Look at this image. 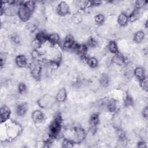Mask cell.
Instances as JSON below:
<instances>
[{
	"label": "cell",
	"instance_id": "24",
	"mask_svg": "<svg viewBox=\"0 0 148 148\" xmlns=\"http://www.w3.org/2000/svg\"><path fill=\"white\" fill-rule=\"evenodd\" d=\"M147 78L146 77H145L140 80V86L142 89L146 91L147 90Z\"/></svg>",
	"mask_w": 148,
	"mask_h": 148
},
{
	"label": "cell",
	"instance_id": "22",
	"mask_svg": "<svg viewBox=\"0 0 148 148\" xmlns=\"http://www.w3.org/2000/svg\"><path fill=\"white\" fill-rule=\"evenodd\" d=\"M117 107L116 102L115 100L110 99L108 101L107 103V108L110 112H114L116 110Z\"/></svg>",
	"mask_w": 148,
	"mask_h": 148
},
{
	"label": "cell",
	"instance_id": "16",
	"mask_svg": "<svg viewBox=\"0 0 148 148\" xmlns=\"http://www.w3.org/2000/svg\"><path fill=\"white\" fill-rule=\"evenodd\" d=\"M134 75L139 80L145 77L144 69L142 67H136L134 70Z\"/></svg>",
	"mask_w": 148,
	"mask_h": 148
},
{
	"label": "cell",
	"instance_id": "3",
	"mask_svg": "<svg viewBox=\"0 0 148 148\" xmlns=\"http://www.w3.org/2000/svg\"><path fill=\"white\" fill-rule=\"evenodd\" d=\"M30 71L32 77L36 79L39 80L41 76L42 66L38 61H34L30 64Z\"/></svg>",
	"mask_w": 148,
	"mask_h": 148
},
{
	"label": "cell",
	"instance_id": "21",
	"mask_svg": "<svg viewBox=\"0 0 148 148\" xmlns=\"http://www.w3.org/2000/svg\"><path fill=\"white\" fill-rule=\"evenodd\" d=\"M86 61L88 65L91 68H95L98 65V61L95 57H88L86 59Z\"/></svg>",
	"mask_w": 148,
	"mask_h": 148
},
{
	"label": "cell",
	"instance_id": "5",
	"mask_svg": "<svg viewBox=\"0 0 148 148\" xmlns=\"http://www.w3.org/2000/svg\"><path fill=\"white\" fill-rule=\"evenodd\" d=\"M73 134V139L72 141L74 143H79L81 142L85 139L86 136V133L85 131L81 128H76Z\"/></svg>",
	"mask_w": 148,
	"mask_h": 148
},
{
	"label": "cell",
	"instance_id": "23",
	"mask_svg": "<svg viewBox=\"0 0 148 148\" xmlns=\"http://www.w3.org/2000/svg\"><path fill=\"white\" fill-rule=\"evenodd\" d=\"M24 5L31 13L35 8V3L34 1H27L24 3Z\"/></svg>",
	"mask_w": 148,
	"mask_h": 148
},
{
	"label": "cell",
	"instance_id": "27",
	"mask_svg": "<svg viewBox=\"0 0 148 148\" xmlns=\"http://www.w3.org/2000/svg\"><path fill=\"white\" fill-rule=\"evenodd\" d=\"M73 143H74L71 140H69V139H65L62 142V145L63 147H73Z\"/></svg>",
	"mask_w": 148,
	"mask_h": 148
},
{
	"label": "cell",
	"instance_id": "28",
	"mask_svg": "<svg viewBox=\"0 0 148 148\" xmlns=\"http://www.w3.org/2000/svg\"><path fill=\"white\" fill-rule=\"evenodd\" d=\"M26 90H27V87L24 83H21L18 84V91L20 94H22V93H24V92H25Z\"/></svg>",
	"mask_w": 148,
	"mask_h": 148
},
{
	"label": "cell",
	"instance_id": "33",
	"mask_svg": "<svg viewBox=\"0 0 148 148\" xmlns=\"http://www.w3.org/2000/svg\"><path fill=\"white\" fill-rule=\"evenodd\" d=\"M12 40L13 41L16 43H18L20 42V38L17 35H14L13 37H12Z\"/></svg>",
	"mask_w": 148,
	"mask_h": 148
},
{
	"label": "cell",
	"instance_id": "8",
	"mask_svg": "<svg viewBox=\"0 0 148 148\" xmlns=\"http://www.w3.org/2000/svg\"><path fill=\"white\" fill-rule=\"evenodd\" d=\"M11 114L10 109L6 106H3L1 108V123L8 120Z\"/></svg>",
	"mask_w": 148,
	"mask_h": 148
},
{
	"label": "cell",
	"instance_id": "20",
	"mask_svg": "<svg viewBox=\"0 0 148 148\" xmlns=\"http://www.w3.org/2000/svg\"><path fill=\"white\" fill-rule=\"evenodd\" d=\"M99 121V119L98 114L97 113H94L93 114L91 115L89 120L90 126L96 127L97 125L98 124Z\"/></svg>",
	"mask_w": 148,
	"mask_h": 148
},
{
	"label": "cell",
	"instance_id": "4",
	"mask_svg": "<svg viewBox=\"0 0 148 148\" xmlns=\"http://www.w3.org/2000/svg\"><path fill=\"white\" fill-rule=\"evenodd\" d=\"M31 12L24 6V3L23 5H21L18 8L17 15L18 18L23 21H28L31 17Z\"/></svg>",
	"mask_w": 148,
	"mask_h": 148
},
{
	"label": "cell",
	"instance_id": "1",
	"mask_svg": "<svg viewBox=\"0 0 148 148\" xmlns=\"http://www.w3.org/2000/svg\"><path fill=\"white\" fill-rule=\"evenodd\" d=\"M61 128V117L57 115L49 125V135L51 137H56L60 132Z\"/></svg>",
	"mask_w": 148,
	"mask_h": 148
},
{
	"label": "cell",
	"instance_id": "18",
	"mask_svg": "<svg viewBox=\"0 0 148 148\" xmlns=\"http://www.w3.org/2000/svg\"><path fill=\"white\" fill-rule=\"evenodd\" d=\"M108 49L110 53L114 54H116L119 53L118 47L117 46L116 43L114 41H110L109 43V44L108 45Z\"/></svg>",
	"mask_w": 148,
	"mask_h": 148
},
{
	"label": "cell",
	"instance_id": "32",
	"mask_svg": "<svg viewBox=\"0 0 148 148\" xmlns=\"http://www.w3.org/2000/svg\"><path fill=\"white\" fill-rule=\"evenodd\" d=\"M142 115L144 117L147 118V114H148V110H147V106H146L145 108H143V110H142Z\"/></svg>",
	"mask_w": 148,
	"mask_h": 148
},
{
	"label": "cell",
	"instance_id": "10",
	"mask_svg": "<svg viewBox=\"0 0 148 148\" xmlns=\"http://www.w3.org/2000/svg\"><path fill=\"white\" fill-rule=\"evenodd\" d=\"M15 62L17 66L19 68L26 67L28 64L27 58L25 57V56L22 54L18 55L16 57Z\"/></svg>",
	"mask_w": 148,
	"mask_h": 148
},
{
	"label": "cell",
	"instance_id": "25",
	"mask_svg": "<svg viewBox=\"0 0 148 148\" xmlns=\"http://www.w3.org/2000/svg\"><path fill=\"white\" fill-rule=\"evenodd\" d=\"M95 21L98 24H101L103 23L105 20V17L103 14H98L95 16Z\"/></svg>",
	"mask_w": 148,
	"mask_h": 148
},
{
	"label": "cell",
	"instance_id": "7",
	"mask_svg": "<svg viewBox=\"0 0 148 148\" xmlns=\"http://www.w3.org/2000/svg\"><path fill=\"white\" fill-rule=\"evenodd\" d=\"M31 118L35 123L39 124L42 123L45 120V117L42 112L39 110H36L32 113Z\"/></svg>",
	"mask_w": 148,
	"mask_h": 148
},
{
	"label": "cell",
	"instance_id": "17",
	"mask_svg": "<svg viewBox=\"0 0 148 148\" xmlns=\"http://www.w3.org/2000/svg\"><path fill=\"white\" fill-rule=\"evenodd\" d=\"M112 61L117 65H122L125 62V58L120 53H118L114 54V56L113 57Z\"/></svg>",
	"mask_w": 148,
	"mask_h": 148
},
{
	"label": "cell",
	"instance_id": "14",
	"mask_svg": "<svg viewBox=\"0 0 148 148\" xmlns=\"http://www.w3.org/2000/svg\"><path fill=\"white\" fill-rule=\"evenodd\" d=\"M128 22V16L124 13H121L117 17V23L120 26H125Z\"/></svg>",
	"mask_w": 148,
	"mask_h": 148
},
{
	"label": "cell",
	"instance_id": "29",
	"mask_svg": "<svg viewBox=\"0 0 148 148\" xmlns=\"http://www.w3.org/2000/svg\"><path fill=\"white\" fill-rule=\"evenodd\" d=\"M132 102H133V101H132V99L131 98V97H130L129 95H127L125 98V100H124V104L128 106H130L132 104Z\"/></svg>",
	"mask_w": 148,
	"mask_h": 148
},
{
	"label": "cell",
	"instance_id": "12",
	"mask_svg": "<svg viewBox=\"0 0 148 148\" xmlns=\"http://www.w3.org/2000/svg\"><path fill=\"white\" fill-rule=\"evenodd\" d=\"M73 50L79 54V56H84L88 50V47L86 45H78L76 44L75 47H74Z\"/></svg>",
	"mask_w": 148,
	"mask_h": 148
},
{
	"label": "cell",
	"instance_id": "11",
	"mask_svg": "<svg viewBox=\"0 0 148 148\" xmlns=\"http://www.w3.org/2000/svg\"><path fill=\"white\" fill-rule=\"evenodd\" d=\"M28 109V105L26 103H19L16 108V113L18 116H24Z\"/></svg>",
	"mask_w": 148,
	"mask_h": 148
},
{
	"label": "cell",
	"instance_id": "2",
	"mask_svg": "<svg viewBox=\"0 0 148 148\" xmlns=\"http://www.w3.org/2000/svg\"><path fill=\"white\" fill-rule=\"evenodd\" d=\"M37 103L40 108L42 109H47L53 106L54 103V100L51 95L45 94L38 99Z\"/></svg>",
	"mask_w": 148,
	"mask_h": 148
},
{
	"label": "cell",
	"instance_id": "26",
	"mask_svg": "<svg viewBox=\"0 0 148 148\" xmlns=\"http://www.w3.org/2000/svg\"><path fill=\"white\" fill-rule=\"evenodd\" d=\"M100 83L102 86H106L109 83V77L106 75H102L100 79Z\"/></svg>",
	"mask_w": 148,
	"mask_h": 148
},
{
	"label": "cell",
	"instance_id": "30",
	"mask_svg": "<svg viewBox=\"0 0 148 148\" xmlns=\"http://www.w3.org/2000/svg\"><path fill=\"white\" fill-rule=\"evenodd\" d=\"M139 136L140 137V138L142 139H144L146 138V136H147V134H146V132L143 129L142 130L140 131V133H139Z\"/></svg>",
	"mask_w": 148,
	"mask_h": 148
},
{
	"label": "cell",
	"instance_id": "31",
	"mask_svg": "<svg viewBox=\"0 0 148 148\" xmlns=\"http://www.w3.org/2000/svg\"><path fill=\"white\" fill-rule=\"evenodd\" d=\"M96 43H97L96 41H95V40H94V39H93V38L90 39L89 40H88V45L90 46H91V47H93V46H95Z\"/></svg>",
	"mask_w": 148,
	"mask_h": 148
},
{
	"label": "cell",
	"instance_id": "15",
	"mask_svg": "<svg viewBox=\"0 0 148 148\" xmlns=\"http://www.w3.org/2000/svg\"><path fill=\"white\" fill-rule=\"evenodd\" d=\"M145 33L142 31H138L134 34V40L136 43H140L144 39Z\"/></svg>",
	"mask_w": 148,
	"mask_h": 148
},
{
	"label": "cell",
	"instance_id": "19",
	"mask_svg": "<svg viewBox=\"0 0 148 148\" xmlns=\"http://www.w3.org/2000/svg\"><path fill=\"white\" fill-rule=\"evenodd\" d=\"M47 40L52 45H57L60 40V37L57 34H51L48 35Z\"/></svg>",
	"mask_w": 148,
	"mask_h": 148
},
{
	"label": "cell",
	"instance_id": "13",
	"mask_svg": "<svg viewBox=\"0 0 148 148\" xmlns=\"http://www.w3.org/2000/svg\"><path fill=\"white\" fill-rule=\"evenodd\" d=\"M66 97L67 94L66 89L65 88H62L58 90L56 97V99L59 102H62L66 100Z\"/></svg>",
	"mask_w": 148,
	"mask_h": 148
},
{
	"label": "cell",
	"instance_id": "6",
	"mask_svg": "<svg viewBox=\"0 0 148 148\" xmlns=\"http://www.w3.org/2000/svg\"><path fill=\"white\" fill-rule=\"evenodd\" d=\"M57 12L60 16H65L70 13V8L68 4L64 1L60 2L57 6Z\"/></svg>",
	"mask_w": 148,
	"mask_h": 148
},
{
	"label": "cell",
	"instance_id": "9",
	"mask_svg": "<svg viewBox=\"0 0 148 148\" xmlns=\"http://www.w3.org/2000/svg\"><path fill=\"white\" fill-rule=\"evenodd\" d=\"M76 45V43H75L73 38L71 35L67 36L65 38L63 43V46L66 49H73Z\"/></svg>",
	"mask_w": 148,
	"mask_h": 148
},
{
	"label": "cell",
	"instance_id": "34",
	"mask_svg": "<svg viewBox=\"0 0 148 148\" xmlns=\"http://www.w3.org/2000/svg\"><path fill=\"white\" fill-rule=\"evenodd\" d=\"M138 147H146V143L144 141H142V142L138 143Z\"/></svg>",
	"mask_w": 148,
	"mask_h": 148
}]
</instances>
